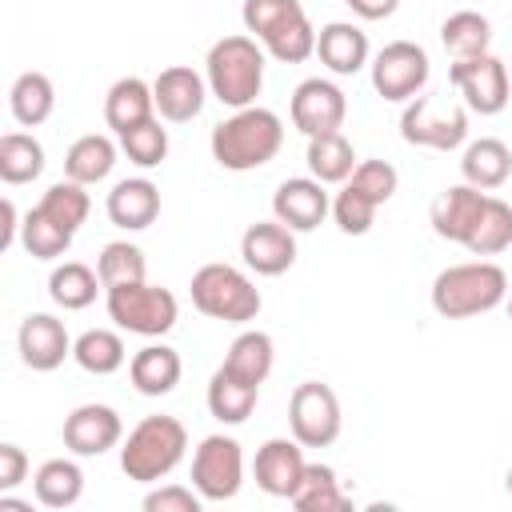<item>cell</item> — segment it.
Instances as JSON below:
<instances>
[{
	"mask_svg": "<svg viewBox=\"0 0 512 512\" xmlns=\"http://www.w3.org/2000/svg\"><path fill=\"white\" fill-rule=\"evenodd\" d=\"M144 508L148 512H200L204 496L196 488H184V484H160L144 496Z\"/></svg>",
	"mask_w": 512,
	"mask_h": 512,
	"instance_id": "ee69618b",
	"label": "cell"
},
{
	"mask_svg": "<svg viewBox=\"0 0 512 512\" xmlns=\"http://www.w3.org/2000/svg\"><path fill=\"white\" fill-rule=\"evenodd\" d=\"M484 204H488V192H484V188H472V184H452V188H444V192L432 200V212H428V216H432V232H436L440 240L464 244V240L472 236V228H476Z\"/></svg>",
	"mask_w": 512,
	"mask_h": 512,
	"instance_id": "ffe728a7",
	"label": "cell"
},
{
	"mask_svg": "<svg viewBox=\"0 0 512 512\" xmlns=\"http://www.w3.org/2000/svg\"><path fill=\"white\" fill-rule=\"evenodd\" d=\"M72 360H76L84 372H92V376H112L116 368H124L128 348H124L120 332H112V328H88V332L76 336Z\"/></svg>",
	"mask_w": 512,
	"mask_h": 512,
	"instance_id": "836d02e7",
	"label": "cell"
},
{
	"mask_svg": "<svg viewBox=\"0 0 512 512\" xmlns=\"http://www.w3.org/2000/svg\"><path fill=\"white\" fill-rule=\"evenodd\" d=\"M340 400L328 384L320 380H304L292 388L288 396V428L304 448H328L340 436Z\"/></svg>",
	"mask_w": 512,
	"mask_h": 512,
	"instance_id": "7c38bea8",
	"label": "cell"
},
{
	"mask_svg": "<svg viewBox=\"0 0 512 512\" xmlns=\"http://www.w3.org/2000/svg\"><path fill=\"white\" fill-rule=\"evenodd\" d=\"M504 304H508V320H512V296H508V300H504Z\"/></svg>",
	"mask_w": 512,
	"mask_h": 512,
	"instance_id": "681fc988",
	"label": "cell"
},
{
	"mask_svg": "<svg viewBox=\"0 0 512 512\" xmlns=\"http://www.w3.org/2000/svg\"><path fill=\"white\" fill-rule=\"evenodd\" d=\"M180 372H184L180 352L168 344H144L128 360V380L140 396H168L180 384Z\"/></svg>",
	"mask_w": 512,
	"mask_h": 512,
	"instance_id": "603a6c76",
	"label": "cell"
},
{
	"mask_svg": "<svg viewBox=\"0 0 512 512\" xmlns=\"http://www.w3.org/2000/svg\"><path fill=\"white\" fill-rule=\"evenodd\" d=\"M244 32L280 64H304L316 52V28L300 0H244Z\"/></svg>",
	"mask_w": 512,
	"mask_h": 512,
	"instance_id": "7a4b0ae2",
	"label": "cell"
},
{
	"mask_svg": "<svg viewBox=\"0 0 512 512\" xmlns=\"http://www.w3.org/2000/svg\"><path fill=\"white\" fill-rule=\"evenodd\" d=\"M508 300V276L492 260H468L436 272L432 280V308L444 320H468L500 308Z\"/></svg>",
	"mask_w": 512,
	"mask_h": 512,
	"instance_id": "3957f363",
	"label": "cell"
},
{
	"mask_svg": "<svg viewBox=\"0 0 512 512\" xmlns=\"http://www.w3.org/2000/svg\"><path fill=\"white\" fill-rule=\"evenodd\" d=\"M504 488H508V496H512V468H508V476H504Z\"/></svg>",
	"mask_w": 512,
	"mask_h": 512,
	"instance_id": "c3c4849f",
	"label": "cell"
},
{
	"mask_svg": "<svg viewBox=\"0 0 512 512\" xmlns=\"http://www.w3.org/2000/svg\"><path fill=\"white\" fill-rule=\"evenodd\" d=\"M20 244H24V252L36 256V260H60V256L72 248V232L60 228V224H56L52 216H44L40 208H32V212L24 216Z\"/></svg>",
	"mask_w": 512,
	"mask_h": 512,
	"instance_id": "f35d334b",
	"label": "cell"
},
{
	"mask_svg": "<svg viewBox=\"0 0 512 512\" xmlns=\"http://www.w3.org/2000/svg\"><path fill=\"white\" fill-rule=\"evenodd\" d=\"M332 212V200L316 176H292L272 192V216L292 232H312Z\"/></svg>",
	"mask_w": 512,
	"mask_h": 512,
	"instance_id": "d6986e66",
	"label": "cell"
},
{
	"mask_svg": "<svg viewBox=\"0 0 512 512\" xmlns=\"http://www.w3.org/2000/svg\"><path fill=\"white\" fill-rule=\"evenodd\" d=\"M84 188H88V184H76V180H68V176H64V180H56V184L40 196V204H36V208H40L44 216H52L60 228H68V232L76 236V232H80V224H84V220H88V212H92V196H88Z\"/></svg>",
	"mask_w": 512,
	"mask_h": 512,
	"instance_id": "74e56055",
	"label": "cell"
},
{
	"mask_svg": "<svg viewBox=\"0 0 512 512\" xmlns=\"http://www.w3.org/2000/svg\"><path fill=\"white\" fill-rule=\"evenodd\" d=\"M460 176H464V184H472V188L496 192V188L508 184V176H512V152H508V144L496 140V136L472 140V144L464 148V156H460Z\"/></svg>",
	"mask_w": 512,
	"mask_h": 512,
	"instance_id": "d4e9b609",
	"label": "cell"
},
{
	"mask_svg": "<svg viewBox=\"0 0 512 512\" xmlns=\"http://www.w3.org/2000/svg\"><path fill=\"white\" fill-rule=\"evenodd\" d=\"M240 256L256 276H280L296 264V232L280 220H256L240 236Z\"/></svg>",
	"mask_w": 512,
	"mask_h": 512,
	"instance_id": "ac0fdd59",
	"label": "cell"
},
{
	"mask_svg": "<svg viewBox=\"0 0 512 512\" xmlns=\"http://www.w3.org/2000/svg\"><path fill=\"white\" fill-rule=\"evenodd\" d=\"M360 20H384V16H392L396 8H400V0H344Z\"/></svg>",
	"mask_w": 512,
	"mask_h": 512,
	"instance_id": "bcb514c9",
	"label": "cell"
},
{
	"mask_svg": "<svg viewBox=\"0 0 512 512\" xmlns=\"http://www.w3.org/2000/svg\"><path fill=\"white\" fill-rule=\"evenodd\" d=\"M256 396H260V384L236 376L232 368H216L212 380H208V412L220 420V424H244L256 408Z\"/></svg>",
	"mask_w": 512,
	"mask_h": 512,
	"instance_id": "484cf974",
	"label": "cell"
},
{
	"mask_svg": "<svg viewBox=\"0 0 512 512\" xmlns=\"http://www.w3.org/2000/svg\"><path fill=\"white\" fill-rule=\"evenodd\" d=\"M32 492L44 508H72L80 496H84V472L76 460L68 456H56V460H44L32 476Z\"/></svg>",
	"mask_w": 512,
	"mask_h": 512,
	"instance_id": "83f0119b",
	"label": "cell"
},
{
	"mask_svg": "<svg viewBox=\"0 0 512 512\" xmlns=\"http://www.w3.org/2000/svg\"><path fill=\"white\" fill-rule=\"evenodd\" d=\"M96 272L104 280V288H116V284H132V280H144L148 264H144V252L128 240H112L100 248L96 256Z\"/></svg>",
	"mask_w": 512,
	"mask_h": 512,
	"instance_id": "60d3db41",
	"label": "cell"
},
{
	"mask_svg": "<svg viewBox=\"0 0 512 512\" xmlns=\"http://www.w3.org/2000/svg\"><path fill=\"white\" fill-rule=\"evenodd\" d=\"M512 244V204H504L500 196H488L472 236L464 240V248L472 256H500Z\"/></svg>",
	"mask_w": 512,
	"mask_h": 512,
	"instance_id": "8d00e7d4",
	"label": "cell"
},
{
	"mask_svg": "<svg viewBox=\"0 0 512 512\" xmlns=\"http://www.w3.org/2000/svg\"><path fill=\"white\" fill-rule=\"evenodd\" d=\"M72 336L64 328V320H56L52 312H32L20 320V332H16V348H20V360L24 368L32 372H52L60 368L68 356H72Z\"/></svg>",
	"mask_w": 512,
	"mask_h": 512,
	"instance_id": "2e32d148",
	"label": "cell"
},
{
	"mask_svg": "<svg viewBox=\"0 0 512 512\" xmlns=\"http://www.w3.org/2000/svg\"><path fill=\"white\" fill-rule=\"evenodd\" d=\"M188 452V428L176 416H144L128 440H120V472L136 484L164 480Z\"/></svg>",
	"mask_w": 512,
	"mask_h": 512,
	"instance_id": "5b68a950",
	"label": "cell"
},
{
	"mask_svg": "<svg viewBox=\"0 0 512 512\" xmlns=\"http://www.w3.org/2000/svg\"><path fill=\"white\" fill-rule=\"evenodd\" d=\"M0 212H4V228H0V248H12V244H16V236H20V228H24V220L16 216V204H12V200H4V204H0Z\"/></svg>",
	"mask_w": 512,
	"mask_h": 512,
	"instance_id": "7dc6e473",
	"label": "cell"
},
{
	"mask_svg": "<svg viewBox=\"0 0 512 512\" xmlns=\"http://www.w3.org/2000/svg\"><path fill=\"white\" fill-rule=\"evenodd\" d=\"M192 304L212 316V320H224V324H248L260 316L264 300H260V288L232 264H204L192 272Z\"/></svg>",
	"mask_w": 512,
	"mask_h": 512,
	"instance_id": "8992f818",
	"label": "cell"
},
{
	"mask_svg": "<svg viewBox=\"0 0 512 512\" xmlns=\"http://www.w3.org/2000/svg\"><path fill=\"white\" fill-rule=\"evenodd\" d=\"M28 476V452L20 444H0V492H12Z\"/></svg>",
	"mask_w": 512,
	"mask_h": 512,
	"instance_id": "f6af8a7d",
	"label": "cell"
},
{
	"mask_svg": "<svg viewBox=\"0 0 512 512\" xmlns=\"http://www.w3.org/2000/svg\"><path fill=\"white\" fill-rule=\"evenodd\" d=\"M152 96H156L160 120H168V124H188V120H196V116L204 112V100H208L212 92H208V80H204L196 68L172 64V68H164V72L152 80Z\"/></svg>",
	"mask_w": 512,
	"mask_h": 512,
	"instance_id": "e0dca14e",
	"label": "cell"
},
{
	"mask_svg": "<svg viewBox=\"0 0 512 512\" xmlns=\"http://www.w3.org/2000/svg\"><path fill=\"white\" fill-rule=\"evenodd\" d=\"M304 444L292 436H272L256 448V460H252V476H256V488L276 496V500H292V492L300 488L304 480Z\"/></svg>",
	"mask_w": 512,
	"mask_h": 512,
	"instance_id": "5bb4252c",
	"label": "cell"
},
{
	"mask_svg": "<svg viewBox=\"0 0 512 512\" xmlns=\"http://www.w3.org/2000/svg\"><path fill=\"white\" fill-rule=\"evenodd\" d=\"M8 108H12L16 124H24V128L44 124V120L52 116V108H56V88H52V80H48L44 72H20V76L12 80V88H8Z\"/></svg>",
	"mask_w": 512,
	"mask_h": 512,
	"instance_id": "f546056e",
	"label": "cell"
},
{
	"mask_svg": "<svg viewBox=\"0 0 512 512\" xmlns=\"http://www.w3.org/2000/svg\"><path fill=\"white\" fill-rule=\"evenodd\" d=\"M440 40L444 48L452 52V60H472V56H484L488 44H492V24L488 16L464 8V12H452L444 24H440Z\"/></svg>",
	"mask_w": 512,
	"mask_h": 512,
	"instance_id": "e575fe53",
	"label": "cell"
},
{
	"mask_svg": "<svg viewBox=\"0 0 512 512\" xmlns=\"http://www.w3.org/2000/svg\"><path fill=\"white\" fill-rule=\"evenodd\" d=\"M368 32L352 20H332L316 32V56L332 76H356L368 64Z\"/></svg>",
	"mask_w": 512,
	"mask_h": 512,
	"instance_id": "7402d4cb",
	"label": "cell"
},
{
	"mask_svg": "<svg viewBox=\"0 0 512 512\" xmlns=\"http://www.w3.org/2000/svg\"><path fill=\"white\" fill-rule=\"evenodd\" d=\"M448 80L452 88L464 96V108L468 112H480V116H496L512 104V76H508V64L492 52L484 56H472V60H452L448 68Z\"/></svg>",
	"mask_w": 512,
	"mask_h": 512,
	"instance_id": "9c48e42d",
	"label": "cell"
},
{
	"mask_svg": "<svg viewBox=\"0 0 512 512\" xmlns=\"http://www.w3.org/2000/svg\"><path fill=\"white\" fill-rule=\"evenodd\" d=\"M100 284H104L100 272H92V268L80 264V260H64V264H56L52 276H48V296H52L56 308L80 312V308H88V304L96 300Z\"/></svg>",
	"mask_w": 512,
	"mask_h": 512,
	"instance_id": "4dcf8cb0",
	"label": "cell"
},
{
	"mask_svg": "<svg viewBox=\"0 0 512 512\" xmlns=\"http://www.w3.org/2000/svg\"><path fill=\"white\" fill-rule=\"evenodd\" d=\"M44 172V144L28 132L0 136V180L4 184H32Z\"/></svg>",
	"mask_w": 512,
	"mask_h": 512,
	"instance_id": "d590c367",
	"label": "cell"
},
{
	"mask_svg": "<svg viewBox=\"0 0 512 512\" xmlns=\"http://www.w3.org/2000/svg\"><path fill=\"white\" fill-rule=\"evenodd\" d=\"M288 112H292V124L304 136H324V132H340V124L348 116V100L332 80L308 76V80L296 84Z\"/></svg>",
	"mask_w": 512,
	"mask_h": 512,
	"instance_id": "4fadbf2b",
	"label": "cell"
},
{
	"mask_svg": "<svg viewBox=\"0 0 512 512\" xmlns=\"http://www.w3.org/2000/svg\"><path fill=\"white\" fill-rule=\"evenodd\" d=\"M112 168H116V144L104 132H88L72 140V148L64 152V176L76 184H100L112 176Z\"/></svg>",
	"mask_w": 512,
	"mask_h": 512,
	"instance_id": "4316f807",
	"label": "cell"
},
{
	"mask_svg": "<svg viewBox=\"0 0 512 512\" xmlns=\"http://www.w3.org/2000/svg\"><path fill=\"white\" fill-rule=\"evenodd\" d=\"M244 484V452L236 436H204L200 448L192 452V488L208 500V504H224L240 492Z\"/></svg>",
	"mask_w": 512,
	"mask_h": 512,
	"instance_id": "ba28073f",
	"label": "cell"
},
{
	"mask_svg": "<svg viewBox=\"0 0 512 512\" xmlns=\"http://www.w3.org/2000/svg\"><path fill=\"white\" fill-rule=\"evenodd\" d=\"M152 116H156V96H152V84L148 80L120 76L108 88V96H104V120H108V128L116 136L128 132V128H136V124H144V120H152Z\"/></svg>",
	"mask_w": 512,
	"mask_h": 512,
	"instance_id": "cb8c5ba5",
	"label": "cell"
},
{
	"mask_svg": "<svg viewBox=\"0 0 512 512\" xmlns=\"http://www.w3.org/2000/svg\"><path fill=\"white\" fill-rule=\"evenodd\" d=\"M104 212L116 228L124 232H144L156 216H160V188L148 180V176H128V180H116L108 200H104Z\"/></svg>",
	"mask_w": 512,
	"mask_h": 512,
	"instance_id": "44dd1931",
	"label": "cell"
},
{
	"mask_svg": "<svg viewBox=\"0 0 512 512\" xmlns=\"http://www.w3.org/2000/svg\"><path fill=\"white\" fill-rule=\"evenodd\" d=\"M348 184H352V188H360L372 204H388V200L396 196L400 176H396V168H392L388 160H360V164H356V172L348 176Z\"/></svg>",
	"mask_w": 512,
	"mask_h": 512,
	"instance_id": "7bdbcfd3",
	"label": "cell"
},
{
	"mask_svg": "<svg viewBox=\"0 0 512 512\" xmlns=\"http://www.w3.org/2000/svg\"><path fill=\"white\" fill-rule=\"evenodd\" d=\"M428 76H432L428 52L412 40H392L372 56V88L392 104L416 100L424 92Z\"/></svg>",
	"mask_w": 512,
	"mask_h": 512,
	"instance_id": "8fae6325",
	"label": "cell"
},
{
	"mask_svg": "<svg viewBox=\"0 0 512 512\" xmlns=\"http://www.w3.org/2000/svg\"><path fill=\"white\" fill-rule=\"evenodd\" d=\"M308 172L320 180V184H344L352 172H356V152L348 144L344 132H324V136H308Z\"/></svg>",
	"mask_w": 512,
	"mask_h": 512,
	"instance_id": "f1b7e54d",
	"label": "cell"
},
{
	"mask_svg": "<svg viewBox=\"0 0 512 512\" xmlns=\"http://www.w3.org/2000/svg\"><path fill=\"white\" fill-rule=\"evenodd\" d=\"M108 316L116 328L132 332V336H164L176 328V316H180V304L168 288L160 284H148V280H132V284H116L108 288Z\"/></svg>",
	"mask_w": 512,
	"mask_h": 512,
	"instance_id": "52a82bcc",
	"label": "cell"
},
{
	"mask_svg": "<svg viewBox=\"0 0 512 512\" xmlns=\"http://www.w3.org/2000/svg\"><path fill=\"white\" fill-rule=\"evenodd\" d=\"M292 504L300 512H344V508H352V500L340 488V476H336L332 464H308L300 488L292 492Z\"/></svg>",
	"mask_w": 512,
	"mask_h": 512,
	"instance_id": "d6a6232c",
	"label": "cell"
},
{
	"mask_svg": "<svg viewBox=\"0 0 512 512\" xmlns=\"http://www.w3.org/2000/svg\"><path fill=\"white\" fill-rule=\"evenodd\" d=\"M212 160L228 172H252V168H264L280 144H284V120L272 112V108H260V104H248V108H236L228 120H220L212 128Z\"/></svg>",
	"mask_w": 512,
	"mask_h": 512,
	"instance_id": "6da1fadb",
	"label": "cell"
},
{
	"mask_svg": "<svg viewBox=\"0 0 512 512\" xmlns=\"http://www.w3.org/2000/svg\"><path fill=\"white\" fill-rule=\"evenodd\" d=\"M272 364H276V344H272V336L260 332V328H244V332L228 344V356H224V368H232L236 376H244V380H252V384H264L268 372H272Z\"/></svg>",
	"mask_w": 512,
	"mask_h": 512,
	"instance_id": "1f68e13d",
	"label": "cell"
},
{
	"mask_svg": "<svg viewBox=\"0 0 512 512\" xmlns=\"http://www.w3.org/2000/svg\"><path fill=\"white\" fill-rule=\"evenodd\" d=\"M376 208L380 204H372L360 188H352L348 180H344V188L336 192V200H332V216H336V224H340V232H348V236H364L368 228H372V220H376Z\"/></svg>",
	"mask_w": 512,
	"mask_h": 512,
	"instance_id": "b9f144b4",
	"label": "cell"
},
{
	"mask_svg": "<svg viewBox=\"0 0 512 512\" xmlns=\"http://www.w3.org/2000/svg\"><path fill=\"white\" fill-rule=\"evenodd\" d=\"M120 152H124L136 168H156V164H164V156H168V128L152 116V120H144V124H136V128H128V132H120Z\"/></svg>",
	"mask_w": 512,
	"mask_h": 512,
	"instance_id": "ab89813d",
	"label": "cell"
},
{
	"mask_svg": "<svg viewBox=\"0 0 512 512\" xmlns=\"http://www.w3.org/2000/svg\"><path fill=\"white\" fill-rule=\"evenodd\" d=\"M60 436L72 456H104L124 440V424L112 404H80L64 416Z\"/></svg>",
	"mask_w": 512,
	"mask_h": 512,
	"instance_id": "9a60e30c",
	"label": "cell"
},
{
	"mask_svg": "<svg viewBox=\"0 0 512 512\" xmlns=\"http://www.w3.org/2000/svg\"><path fill=\"white\" fill-rule=\"evenodd\" d=\"M400 136L416 148L452 152L468 140V108L460 104H436L428 96H416L400 112Z\"/></svg>",
	"mask_w": 512,
	"mask_h": 512,
	"instance_id": "30bf717a",
	"label": "cell"
},
{
	"mask_svg": "<svg viewBox=\"0 0 512 512\" xmlns=\"http://www.w3.org/2000/svg\"><path fill=\"white\" fill-rule=\"evenodd\" d=\"M204 80L208 92L232 112L256 104L264 88V48L252 36H220L204 56Z\"/></svg>",
	"mask_w": 512,
	"mask_h": 512,
	"instance_id": "277c9868",
	"label": "cell"
}]
</instances>
